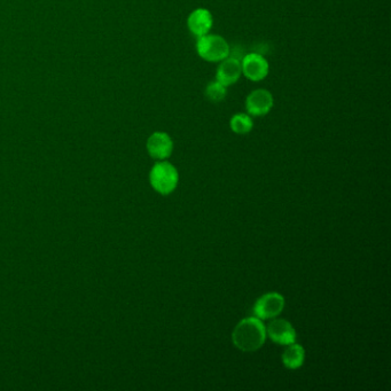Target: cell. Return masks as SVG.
I'll return each mask as SVG.
<instances>
[{"label": "cell", "instance_id": "8", "mask_svg": "<svg viewBox=\"0 0 391 391\" xmlns=\"http://www.w3.org/2000/svg\"><path fill=\"white\" fill-rule=\"evenodd\" d=\"M241 76V59L230 55L219 62L215 79L222 83L226 88H229L234 85Z\"/></svg>", "mask_w": 391, "mask_h": 391}, {"label": "cell", "instance_id": "12", "mask_svg": "<svg viewBox=\"0 0 391 391\" xmlns=\"http://www.w3.org/2000/svg\"><path fill=\"white\" fill-rule=\"evenodd\" d=\"M230 128L237 135H247L253 128V117L247 113L234 114L230 119Z\"/></svg>", "mask_w": 391, "mask_h": 391}, {"label": "cell", "instance_id": "6", "mask_svg": "<svg viewBox=\"0 0 391 391\" xmlns=\"http://www.w3.org/2000/svg\"><path fill=\"white\" fill-rule=\"evenodd\" d=\"M242 75L251 81H260L269 75L270 63L260 53H248L241 59Z\"/></svg>", "mask_w": 391, "mask_h": 391}, {"label": "cell", "instance_id": "1", "mask_svg": "<svg viewBox=\"0 0 391 391\" xmlns=\"http://www.w3.org/2000/svg\"><path fill=\"white\" fill-rule=\"evenodd\" d=\"M266 340V327L257 317H249L235 326L232 342L239 350L253 352L263 347Z\"/></svg>", "mask_w": 391, "mask_h": 391}, {"label": "cell", "instance_id": "2", "mask_svg": "<svg viewBox=\"0 0 391 391\" xmlns=\"http://www.w3.org/2000/svg\"><path fill=\"white\" fill-rule=\"evenodd\" d=\"M195 48L201 59L211 63H219L231 54V47L225 38L210 32L197 38Z\"/></svg>", "mask_w": 391, "mask_h": 391}, {"label": "cell", "instance_id": "11", "mask_svg": "<svg viewBox=\"0 0 391 391\" xmlns=\"http://www.w3.org/2000/svg\"><path fill=\"white\" fill-rule=\"evenodd\" d=\"M304 359H305L304 347L295 342L288 345L282 354V363L289 369H300L304 364Z\"/></svg>", "mask_w": 391, "mask_h": 391}, {"label": "cell", "instance_id": "10", "mask_svg": "<svg viewBox=\"0 0 391 391\" xmlns=\"http://www.w3.org/2000/svg\"><path fill=\"white\" fill-rule=\"evenodd\" d=\"M147 150L150 157L154 159L166 160L173 154V139L166 132H154L148 138Z\"/></svg>", "mask_w": 391, "mask_h": 391}, {"label": "cell", "instance_id": "7", "mask_svg": "<svg viewBox=\"0 0 391 391\" xmlns=\"http://www.w3.org/2000/svg\"><path fill=\"white\" fill-rule=\"evenodd\" d=\"M266 336L277 345H288L296 341V331L291 322L277 318L266 327Z\"/></svg>", "mask_w": 391, "mask_h": 391}, {"label": "cell", "instance_id": "13", "mask_svg": "<svg viewBox=\"0 0 391 391\" xmlns=\"http://www.w3.org/2000/svg\"><path fill=\"white\" fill-rule=\"evenodd\" d=\"M226 94H227V88L224 86L222 83H219L216 79L208 83L206 90H204V95L207 98V100L213 102V104L222 102L225 99Z\"/></svg>", "mask_w": 391, "mask_h": 391}, {"label": "cell", "instance_id": "4", "mask_svg": "<svg viewBox=\"0 0 391 391\" xmlns=\"http://www.w3.org/2000/svg\"><path fill=\"white\" fill-rule=\"evenodd\" d=\"M285 307V298L279 293H267L260 296L253 304V312L260 320H269L282 312Z\"/></svg>", "mask_w": 391, "mask_h": 391}, {"label": "cell", "instance_id": "3", "mask_svg": "<svg viewBox=\"0 0 391 391\" xmlns=\"http://www.w3.org/2000/svg\"><path fill=\"white\" fill-rule=\"evenodd\" d=\"M150 179V184L157 193L168 195L173 193L178 185V171L171 163L163 161L153 166Z\"/></svg>", "mask_w": 391, "mask_h": 391}, {"label": "cell", "instance_id": "9", "mask_svg": "<svg viewBox=\"0 0 391 391\" xmlns=\"http://www.w3.org/2000/svg\"><path fill=\"white\" fill-rule=\"evenodd\" d=\"M213 16L208 8L199 7L188 15L187 28L192 35L199 38L207 35L213 28Z\"/></svg>", "mask_w": 391, "mask_h": 391}, {"label": "cell", "instance_id": "5", "mask_svg": "<svg viewBox=\"0 0 391 391\" xmlns=\"http://www.w3.org/2000/svg\"><path fill=\"white\" fill-rule=\"evenodd\" d=\"M246 112L251 117H262L267 115L274 106V98L266 88H256L246 98Z\"/></svg>", "mask_w": 391, "mask_h": 391}]
</instances>
